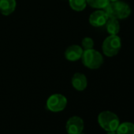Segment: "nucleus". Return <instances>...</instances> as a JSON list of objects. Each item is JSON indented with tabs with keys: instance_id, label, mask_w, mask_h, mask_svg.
Returning a JSON list of instances; mask_svg holds the SVG:
<instances>
[{
	"instance_id": "11",
	"label": "nucleus",
	"mask_w": 134,
	"mask_h": 134,
	"mask_svg": "<svg viewBox=\"0 0 134 134\" xmlns=\"http://www.w3.org/2000/svg\"><path fill=\"white\" fill-rule=\"evenodd\" d=\"M106 29L110 35H118L120 31V24L117 19L109 18L106 23Z\"/></svg>"
},
{
	"instance_id": "12",
	"label": "nucleus",
	"mask_w": 134,
	"mask_h": 134,
	"mask_svg": "<svg viewBox=\"0 0 134 134\" xmlns=\"http://www.w3.org/2000/svg\"><path fill=\"white\" fill-rule=\"evenodd\" d=\"M116 132L118 134H134V124L132 122H123L119 124Z\"/></svg>"
},
{
	"instance_id": "18",
	"label": "nucleus",
	"mask_w": 134,
	"mask_h": 134,
	"mask_svg": "<svg viewBox=\"0 0 134 134\" xmlns=\"http://www.w3.org/2000/svg\"><path fill=\"white\" fill-rule=\"evenodd\" d=\"M80 134H85V133H82V132H81V133H80Z\"/></svg>"
},
{
	"instance_id": "10",
	"label": "nucleus",
	"mask_w": 134,
	"mask_h": 134,
	"mask_svg": "<svg viewBox=\"0 0 134 134\" xmlns=\"http://www.w3.org/2000/svg\"><path fill=\"white\" fill-rule=\"evenodd\" d=\"M16 0H0V12L5 16L10 15L16 9Z\"/></svg>"
},
{
	"instance_id": "9",
	"label": "nucleus",
	"mask_w": 134,
	"mask_h": 134,
	"mask_svg": "<svg viewBox=\"0 0 134 134\" xmlns=\"http://www.w3.org/2000/svg\"><path fill=\"white\" fill-rule=\"evenodd\" d=\"M72 85L76 90L84 91L88 85L87 77L83 74L77 73L72 77Z\"/></svg>"
},
{
	"instance_id": "7",
	"label": "nucleus",
	"mask_w": 134,
	"mask_h": 134,
	"mask_svg": "<svg viewBox=\"0 0 134 134\" xmlns=\"http://www.w3.org/2000/svg\"><path fill=\"white\" fill-rule=\"evenodd\" d=\"M109 19L104 10H98L93 12L89 17V23L94 27H102L106 25Z\"/></svg>"
},
{
	"instance_id": "5",
	"label": "nucleus",
	"mask_w": 134,
	"mask_h": 134,
	"mask_svg": "<svg viewBox=\"0 0 134 134\" xmlns=\"http://www.w3.org/2000/svg\"><path fill=\"white\" fill-rule=\"evenodd\" d=\"M67 105L66 98L61 94L51 95L47 101V107L52 112H59L63 110Z\"/></svg>"
},
{
	"instance_id": "2",
	"label": "nucleus",
	"mask_w": 134,
	"mask_h": 134,
	"mask_svg": "<svg viewBox=\"0 0 134 134\" xmlns=\"http://www.w3.org/2000/svg\"><path fill=\"white\" fill-rule=\"evenodd\" d=\"M81 58L83 64L91 70L99 69L103 63V58L101 53L93 48L85 50Z\"/></svg>"
},
{
	"instance_id": "15",
	"label": "nucleus",
	"mask_w": 134,
	"mask_h": 134,
	"mask_svg": "<svg viewBox=\"0 0 134 134\" xmlns=\"http://www.w3.org/2000/svg\"><path fill=\"white\" fill-rule=\"evenodd\" d=\"M82 48L85 50L92 49L94 47V41L91 37H85L81 41Z\"/></svg>"
},
{
	"instance_id": "14",
	"label": "nucleus",
	"mask_w": 134,
	"mask_h": 134,
	"mask_svg": "<svg viewBox=\"0 0 134 134\" xmlns=\"http://www.w3.org/2000/svg\"><path fill=\"white\" fill-rule=\"evenodd\" d=\"M70 7L75 11H82L86 8V0H69Z\"/></svg>"
},
{
	"instance_id": "1",
	"label": "nucleus",
	"mask_w": 134,
	"mask_h": 134,
	"mask_svg": "<svg viewBox=\"0 0 134 134\" xmlns=\"http://www.w3.org/2000/svg\"><path fill=\"white\" fill-rule=\"evenodd\" d=\"M104 10L109 18H114L117 20L127 18L131 14L130 7L126 3L120 1V0L110 2Z\"/></svg>"
},
{
	"instance_id": "13",
	"label": "nucleus",
	"mask_w": 134,
	"mask_h": 134,
	"mask_svg": "<svg viewBox=\"0 0 134 134\" xmlns=\"http://www.w3.org/2000/svg\"><path fill=\"white\" fill-rule=\"evenodd\" d=\"M87 4L97 10H104L110 3V0H86Z\"/></svg>"
},
{
	"instance_id": "3",
	"label": "nucleus",
	"mask_w": 134,
	"mask_h": 134,
	"mask_svg": "<svg viewBox=\"0 0 134 134\" xmlns=\"http://www.w3.org/2000/svg\"><path fill=\"white\" fill-rule=\"evenodd\" d=\"M99 125L106 131H116L120 121L118 117L111 111H103L98 116Z\"/></svg>"
},
{
	"instance_id": "16",
	"label": "nucleus",
	"mask_w": 134,
	"mask_h": 134,
	"mask_svg": "<svg viewBox=\"0 0 134 134\" xmlns=\"http://www.w3.org/2000/svg\"><path fill=\"white\" fill-rule=\"evenodd\" d=\"M107 134H118L116 131H110V132H107Z\"/></svg>"
},
{
	"instance_id": "8",
	"label": "nucleus",
	"mask_w": 134,
	"mask_h": 134,
	"mask_svg": "<svg viewBox=\"0 0 134 134\" xmlns=\"http://www.w3.org/2000/svg\"><path fill=\"white\" fill-rule=\"evenodd\" d=\"M83 48L79 45L70 46L65 51V57L70 62H75L81 58L83 54Z\"/></svg>"
},
{
	"instance_id": "17",
	"label": "nucleus",
	"mask_w": 134,
	"mask_h": 134,
	"mask_svg": "<svg viewBox=\"0 0 134 134\" xmlns=\"http://www.w3.org/2000/svg\"><path fill=\"white\" fill-rule=\"evenodd\" d=\"M114 1H118V0H110V2H114Z\"/></svg>"
},
{
	"instance_id": "4",
	"label": "nucleus",
	"mask_w": 134,
	"mask_h": 134,
	"mask_svg": "<svg viewBox=\"0 0 134 134\" xmlns=\"http://www.w3.org/2000/svg\"><path fill=\"white\" fill-rule=\"evenodd\" d=\"M121 47V41L118 35H110L102 45L103 54L107 57H113L118 54Z\"/></svg>"
},
{
	"instance_id": "6",
	"label": "nucleus",
	"mask_w": 134,
	"mask_h": 134,
	"mask_svg": "<svg viewBox=\"0 0 134 134\" xmlns=\"http://www.w3.org/2000/svg\"><path fill=\"white\" fill-rule=\"evenodd\" d=\"M84 129V121L77 116L70 118L66 123V131L68 134H80Z\"/></svg>"
}]
</instances>
